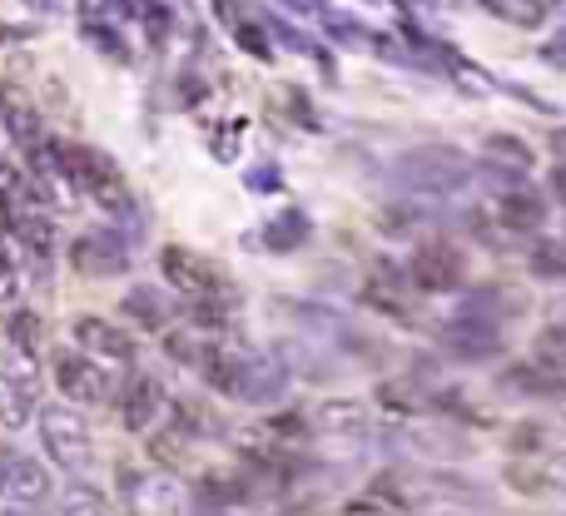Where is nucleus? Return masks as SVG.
<instances>
[{"instance_id":"obj_1","label":"nucleus","mask_w":566,"mask_h":516,"mask_svg":"<svg viewBox=\"0 0 566 516\" xmlns=\"http://www.w3.org/2000/svg\"><path fill=\"white\" fill-rule=\"evenodd\" d=\"M195 368L205 372V382L214 392H224V398H234V402H249V408H274L283 392H289V368H283L279 352H259V348H244V343H229V338L199 343Z\"/></svg>"},{"instance_id":"obj_2","label":"nucleus","mask_w":566,"mask_h":516,"mask_svg":"<svg viewBox=\"0 0 566 516\" xmlns=\"http://www.w3.org/2000/svg\"><path fill=\"white\" fill-rule=\"evenodd\" d=\"M55 155H60L65 179L80 189V194L95 199L105 214H115L119 224H125V234H145V229H139V214H135V194H129L125 175H119V165L105 155V149L65 145V139H55Z\"/></svg>"},{"instance_id":"obj_3","label":"nucleus","mask_w":566,"mask_h":516,"mask_svg":"<svg viewBox=\"0 0 566 516\" xmlns=\"http://www.w3.org/2000/svg\"><path fill=\"white\" fill-rule=\"evenodd\" d=\"M482 169L472 165L468 155H458V149H412V155H402L398 165H392V179H398V189H408L412 199H442V194H462V189L478 185Z\"/></svg>"},{"instance_id":"obj_4","label":"nucleus","mask_w":566,"mask_h":516,"mask_svg":"<svg viewBox=\"0 0 566 516\" xmlns=\"http://www.w3.org/2000/svg\"><path fill=\"white\" fill-rule=\"evenodd\" d=\"M40 442H45L50 462L65 472H85L90 462H95V438H90L85 418H80L75 408H60V402H50V408H40Z\"/></svg>"},{"instance_id":"obj_5","label":"nucleus","mask_w":566,"mask_h":516,"mask_svg":"<svg viewBox=\"0 0 566 516\" xmlns=\"http://www.w3.org/2000/svg\"><path fill=\"white\" fill-rule=\"evenodd\" d=\"M119 487H125L129 512H149V516H169V512H195V492L185 487L169 472H119Z\"/></svg>"},{"instance_id":"obj_6","label":"nucleus","mask_w":566,"mask_h":516,"mask_svg":"<svg viewBox=\"0 0 566 516\" xmlns=\"http://www.w3.org/2000/svg\"><path fill=\"white\" fill-rule=\"evenodd\" d=\"M159 268H165V278L175 283L185 298H214V293H234L229 288V278L219 273V263H209L205 254H195V249H159Z\"/></svg>"},{"instance_id":"obj_7","label":"nucleus","mask_w":566,"mask_h":516,"mask_svg":"<svg viewBox=\"0 0 566 516\" xmlns=\"http://www.w3.org/2000/svg\"><path fill=\"white\" fill-rule=\"evenodd\" d=\"M462 278H468V263H462L458 244H448V239L418 244V254L408 263V283L422 293H458Z\"/></svg>"},{"instance_id":"obj_8","label":"nucleus","mask_w":566,"mask_h":516,"mask_svg":"<svg viewBox=\"0 0 566 516\" xmlns=\"http://www.w3.org/2000/svg\"><path fill=\"white\" fill-rule=\"evenodd\" d=\"M438 343H442V352L458 362H488L502 352V328L488 318H472V313H458V318L438 333Z\"/></svg>"},{"instance_id":"obj_9","label":"nucleus","mask_w":566,"mask_h":516,"mask_svg":"<svg viewBox=\"0 0 566 516\" xmlns=\"http://www.w3.org/2000/svg\"><path fill=\"white\" fill-rule=\"evenodd\" d=\"M70 263H75L85 278H119L129 268V244L115 229H90L70 244Z\"/></svg>"},{"instance_id":"obj_10","label":"nucleus","mask_w":566,"mask_h":516,"mask_svg":"<svg viewBox=\"0 0 566 516\" xmlns=\"http://www.w3.org/2000/svg\"><path fill=\"white\" fill-rule=\"evenodd\" d=\"M55 382L60 392H65L70 402H80V408H95V402H109V372L99 368V358H90V352H60L55 358Z\"/></svg>"},{"instance_id":"obj_11","label":"nucleus","mask_w":566,"mask_h":516,"mask_svg":"<svg viewBox=\"0 0 566 516\" xmlns=\"http://www.w3.org/2000/svg\"><path fill=\"white\" fill-rule=\"evenodd\" d=\"M0 497L15 502L10 512L40 507V502H50V472L35 457H25V452H6L0 457Z\"/></svg>"},{"instance_id":"obj_12","label":"nucleus","mask_w":566,"mask_h":516,"mask_svg":"<svg viewBox=\"0 0 566 516\" xmlns=\"http://www.w3.org/2000/svg\"><path fill=\"white\" fill-rule=\"evenodd\" d=\"M542 219H547V204H542L537 189H527V185L497 189V224L502 229H512V234H537Z\"/></svg>"},{"instance_id":"obj_13","label":"nucleus","mask_w":566,"mask_h":516,"mask_svg":"<svg viewBox=\"0 0 566 516\" xmlns=\"http://www.w3.org/2000/svg\"><path fill=\"white\" fill-rule=\"evenodd\" d=\"M75 343L90 352V358H105V362H135V338L125 328L105 318H75Z\"/></svg>"},{"instance_id":"obj_14","label":"nucleus","mask_w":566,"mask_h":516,"mask_svg":"<svg viewBox=\"0 0 566 516\" xmlns=\"http://www.w3.org/2000/svg\"><path fill=\"white\" fill-rule=\"evenodd\" d=\"M159 408H165V388H159V378L139 372V378L125 382V398H119V422H125V432L155 428Z\"/></svg>"},{"instance_id":"obj_15","label":"nucleus","mask_w":566,"mask_h":516,"mask_svg":"<svg viewBox=\"0 0 566 516\" xmlns=\"http://www.w3.org/2000/svg\"><path fill=\"white\" fill-rule=\"evenodd\" d=\"M408 273H392V263H378V273H373V283L363 288V303L378 313H388V318L398 323H412V298H408Z\"/></svg>"},{"instance_id":"obj_16","label":"nucleus","mask_w":566,"mask_h":516,"mask_svg":"<svg viewBox=\"0 0 566 516\" xmlns=\"http://www.w3.org/2000/svg\"><path fill=\"white\" fill-rule=\"evenodd\" d=\"M0 125H6V135L15 139L20 149H30L40 139V109H35V99H30L25 89H15V85H0Z\"/></svg>"},{"instance_id":"obj_17","label":"nucleus","mask_w":566,"mask_h":516,"mask_svg":"<svg viewBox=\"0 0 566 516\" xmlns=\"http://www.w3.org/2000/svg\"><path fill=\"white\" fill-rule=\"evenodd\" d=\"M25 209H35L30 179H20L15 165H0V234H15V224H20Z\"/></svg>"},{"instance_id":"obj_18","label":"nucleus","mask_w":566,"mask_h":516,"mask_svg":"<svg viewBox=\"0 0 566 516\" xmlns=\"http://www.w3.org/2000/svg\"><path fill=\"white\" fill-rule=\"evenodd\" d=\"M532 165H537V155H532V149L522 145L517 135H492V139H488V169H492V175L527 179Z\"/></svg>"},{"instance_id":"obj_19","label":"nucleus","mask_w":566,"mask_h":516,"mask_svg":"<svg viewBox=\"0 0 566 516\" xmlns=\"http://www.w3.org/2000/svg\"><path fill=\"white\" fill-rule=\"evenodd\" d=\"M313 422H318L328 438H368V408H363V402H323V408L313 412Z\"/></svg>"},{"instance_id":"obj_20","label":"nucleus","mask_w":566,"mask_h":516,"mask_svg":"<svg viewBox=\"0 0 566 516\" xmlns=\"http://www.w3.org/2000/svg\"><path fill=\"white\" fill-rule=\"evenodd\" d=\"M119 308H125L129 323H139V328H149V333L169 328V318H175V308L165 303V293H159V288H129Z\"/></svg>"},{"instance_id":"obj_21","label":"nucleus","mask_w":566,"mask_h":516,"mask_svg":"<svg viewBox=\"0 0 566 516\" xmlns=\"http://www.w3.org/2000/svg\"><path fill=\"white\" fill-rule=\"evenodd\" d=\"M532 362H537V368L566 392V323H552V328L537 333V343H532Z\"/></svg>"},{"instance_id":"obj_22","label":"nucleus","mask_w":566,"mask_h":516,"mask_svg":"<svg viewBox=\"0 0 566 516\" xmlns=\"http://www.w3.org/2000/svg\"><path fill=\"white\" fill-rule=\"evenodd\" d=\"M259 244L274 249V254H289V249H303L308 244V219L298 214V209H289V214H279L274 224L259 234Z\"/></svg>"},{"instance_id":"obj_23","label":"nucleus","mask_w":566,"mask_h":516,"mask_svg":"<svg viewBox=\"0 0 566 516\" xmlns=\"http://www.w3.org/2000/svg\"><path fill=\"white\" fill-rule=\"evenodd\" d=\"M35 402H30V382L25 378H0V428H25Z\"/></svg>"},{"instance_id":"obj_24","label":"nucleus","mask_w":566,"mask_h":516,"mask_svg":"<svg viewBox=\"0 0 566 516\" xmlns=\"http://www.w3.org/2000/svg\"><path fill=\"white\" fill-rule=\"evenodd\" d=\"M6 328H10V343H15L20 358H35V352H40V338H45V333H40V318H35V313H25V308L10 313Z\"/></svg>"},{"instance_id":"obj_25","label":"nucleus","mask_w":566,"mask_h":516,"mask_svg":"<svg viewBox=\"0 0 566 516\" xmlns=\"http://www.w3.org/2000/svg\"><path fill=\"white\" fill-rule=\"evenodd\" d=\"M229 30H234V40L249 50V55H259V60H269L274 55V45H269V30H264V20H244V10H234V20H229Z\"/></svg>"},{"instance_id":"obj_26","label":"nucleus","mask_w":566,"mask_h":516,"mask_svg":"<svg viewBox=\"0 0 566 516\" xmlns=\"http://www.w3.org/2000/svg\"><path fill=\"white\" fill-rule=\"evenodd\" d=\"M169 418H175L179 438H209V432H214V418H209L199 402H175V408H169Z\"/></svg>"},{"instance_id":"obj_27","label":"nucleus","mask_w":566,"mask_h":516,"mask_svg":"<svg viewBox=\"0 0 566 516\" xmlns=\"http://www.w3.org/2000/svg\"><path fill=\"white\" fill-rule=\"evenodd\" d=\"M149 457L165 462V467H179V462L189 457V438H179L175 428H169V432H155V438H149Z\"/></svg>"},{"instance_id":"obj_28","label":"nucleus","mask_w":566,"mask_h":516,"mask_svg":"<svg viewBox=\"0 0 566 516\" xmlns=\"http://www.w3.org/2000/svg\"><path fill=\"white\" fill-rule=\"evenodd\" d=\"M264 432L274 442H303L308 438V418H303V412H279V418L264 422Z\"/></svg>"},{"instance_id":"obj_29","label":"nucleus","mask_w":566,"mask_h":516,"mask_svg":"<svg viewBox=\"0 0 566 516\" xmlns=\"http://www.w3.org/2000/svg\"><path fill=\"white\" fill-rule=\"evenodd\" d=\"M85 40H90V45H95V50H105L109 60H119V65H125V60H129L125 40H115V30H109V20H90V25H85Z\"/></svg>"},{"instance_id":"obj_30","label":"nucleus","mask_w":566,"mask_h":516,"mask_svg":"<svg viewBox=\"0 0 566 516\" xmlns=\"http://www.w3.org/2000/svg\"><path fill=\"white\" fill-rule=\"evenodd\" d=\"M60 512H70V516H95V512H105V497H99L95 487H65V497H60Z\"/></svg>"},{"instance_id":"obj_31","label":"nucleus","mask_w":566,"mask_h":516,"mask_svg":"<svg viewBox=\"0 0 566 516\" xmlns=\"http://www.w3.org/2000/svg\"><path fill=\"white\" fill-rule=\"evenodd\" d=\"M382 408L402 412V418H418L422 398H418V388H408V382H388V388H382Z\"/></svg>"},{"instance_id":"obj_32","label":"nucleus","mask_w":566,"mask_h":516,"mask_svg":"<svg viewBox=\"0 0 566 516\" xmlns=\"http://www.w3.org/2000/svg\"><path fill=\"white\" fill-rule=\"evenodd\" d=\"M512 452L517 457H527V452H542V442H547V432H542V422H517V432H512Z\"/></svg>"},{"instance_id":"obj_33","label":"nucleus","mask_w":566,"mask_h":516,"mask_svg":"<svg viewBox=\"0 0 566 516\" xmlns=\"http://www.w3.org/2000/svg\"><path fill=\"white\" fill-rule=\"evenodd\" d=\"M269 30H274V35L283 40V45H293V50H303V55H313V60H318V65H328V60H323V50L313 45L308 35H298V30H293V25H283V20H269Z\"/></svg>"},{"instance_id":"obj_34","label":"nucleus","mask_w":566,"mask_h":516,"mask_svg":"<svg viewBox=\"0 0 566 516\" xmlns=\"http://www.w3.org/2000/svg\"><path fill=\"white\" fill-rule=\"evenodd\" d=\"M20 293V273H15V263L6 259V249H0V303H10Z\"/></svg>"},{"instance_id":"obj_35","label":"nucleus","mask_w":566,"mask_h":516,"mask_svg":"<svg viewBox=\"0 0 566 516\" xmlns=\"http://www.w3.org/2000/svg\"><path fill=\"white\" fill-rule=\"evenodd\" d=\"M249 189H254V194H274V189H279V169L274 165L249 169Z\"/></svg>"},{"instance_id":"obj_36","label":"nucleus","mask_w":566,"mask_h":516,"mask_svg":"<svg viewBox=\"0 0 566 516\" xmlns=\"http://www.w3.org/2000/svg\"><path fill=\"white\" fill-rule=\"evenodd\" d=\"M283 10H293L298 20H323V10H328V0H279Z\"/></svg>"},{"instance_id":"obj_37","label":"nucleus","mask_w":566,"mask_h":516,"mask_svg":"<svg viewBox=\"0 0 566 516\" xmlns=\"http://www.w3.org/2000/svg\"><path fill=\"white\" fill-rule=\"evenodd\" d=\"M363 6H373V10H388V15L408 20V0H363Z\"/></svg>"},{"instance_id":"obj_38","label":"nucleus","mask_w":566,"mask_h":516,"mask_svg":"<svg viewBox=\"0 0 566 516\" xmlns=\"http://www.w3.org/2000/svg\"><path fill=\"white\" fill-rule=\"evenodd\" d=\"M552 185H557V194H562V204H566V165L557 169V179H552Z\"/></svg>"},{"instance_id":"obj_39","label":"nucleus","mask_w":566,"mask_h":516,"mask_svg":"<svg viewBox=\"0 0 566 516\" xmlns=\"http://www.w3.org/2000/svg\"><path fill=\"white\" fill-rule=\"evenodd\" d=\"M482 6H492V10H502V6H507V0H482Z\"/></svg>"},{"instance_id":"obj_40","label":"nucleus","mask_w":566,"mask_h":516,"mask_svg":"<svg viewBox=\"0 0 566 516\" xmlns=\"http://www.w3.org/2000/svg\"><path fill=\"white\" fill-rule=\"evenodd\" d=\"M557 149H566V129H562V135H557Z\"/></svg>"}]
</instances>
